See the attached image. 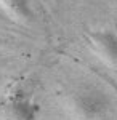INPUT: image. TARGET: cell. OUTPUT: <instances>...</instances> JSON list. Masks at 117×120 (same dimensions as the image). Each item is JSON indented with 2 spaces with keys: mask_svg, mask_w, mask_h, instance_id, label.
Returning <instances> with one entry per match:
<instances>
[{
  "mask_svg": "<svg viewBox=\"0 0 117 120\" xmlns=\"http://www.w3.org/2000/svg\"><path fill=\"white\" fill-rule=\"evenodd\" d=\"M71 106L83 120H108L112 114V98L96 86L77 88L71 96Z\"/></svg>",
  "mask_w": 117,
  "mask_h": 120,
  "instance_id": "cell-1",
  "label": "cell"
},
{
  "mask_svg": "<svg viewBox=\"0 0 117 120\" xmlns=\"http://www.w3.org/2000/svg\"><path fill=\"white\" fill-rule=\"evenodd\" d=\"M10 109L18 120H37L40 106L26 86L18 85L10 94Z\"/></svg>",
  "mask_w": 117,
  "mask_h": 120,
  "instance_id": "cell-2",
  "label": "cell"
},
{
  "mask_svg": "<svg viewBox=\"0 0 117 120\" xmlns=\"http://www.w3.org/2000/svg\"><path fill=\"white\" fill-rule=\"evenodd\" d=\"M91 46L111 64H117V34L112 30H93L88 34Z\"/></svg>",
  "mask_w": 117,
  "mask_h": 120,
  "instance_id": "cell-3",
  "label": "cell"
},
{
  "mask_svg": "<svg viewBox=\"0 0 117 120\" xmlns=\"http://www.w3.org/2000/svg\"><path fill=\"white\" fill-rule=\"evenodd\" d=\"M0 3L8 10L10 15L16 16L19 19H29L32 18V10L29 0H0Z\"/></svg>",
  "mask_w": 117,
  "mask_h": 120,
  "instance_id": "cell-4",
  "label": "cell"
},
{
  "mask_svg": "<svg viewBox=\"0 0 117 120\" xmlns=\"http://www.w3.org/2000/svg\"><path fill=\"white\" fill-rule=\"evenodd\" d=\"M114 88H116V90H117V85H116V83H114Z\"/></svg>",
  "mask_w": 117,
  "mask_h": 120,
  "instance_id": "cell-5",
  "label": "cell"
}]
</instances>
